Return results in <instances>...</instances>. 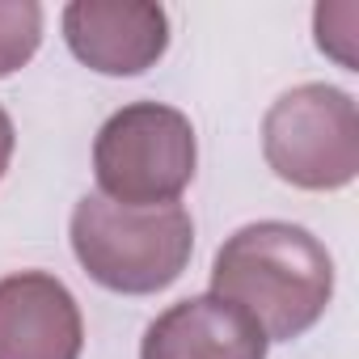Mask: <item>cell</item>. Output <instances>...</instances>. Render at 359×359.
<instances>
[{"label":"cell","instance_id":"6da1fadb","mask_svg":"<svg viewBox=\"0 0 359 359\" xmlns=\"http://www.w3.org/2000/svg\"><path fill=\"white\" fill-rule=\"evenodd\" d=\"M212 296L237 304L266 342H292L321 321L334 296V258L309 229L258 220L220 245Z\"/></svg>","mask_w":359,"mask_h":359},{"label":"cell","instance_id":"8992f818","mask_svg":"<svg viewBox=\"0 0 359 359\" xmlns=\"http://www.w3.org/2000/svg\"><path fill=\"white\" fill-rule=\"evenodd\" d=\"M76 296L47 271L0 279V359H81Z\"/></svg>","mask_w":359,"mask_h":359},{"label":"cell","instance_id":"ba28073f","mask_svg":"<svg viewBox=\"0 0 359 359\" xmlns=\"http://www.w3.org/2000/svg\"><path fill=\"white\" fill-rule=\"evenodd\" d=\"M43 43V5L34 0H0V76L34 60Z\"/></svg>","mask_w":359,"mask_h":359},{"label":"cell","instance_id":"5b68a950","mask_svg":"<svg viewBox=\"0 0 359 359\" xmlns=\"http://www.w3.org/2000/svg\"><path fill=\"white\" fill-rule=\"evenodd\" d=\"M64 39L81 64L102 76H135L169 47V18L148 0H72Z\"/></svg>","mask_w":359,"mask_h":359},{"label":"cell","instance_id":"7a4b0ae2","mask_svg":"<svg viewBox=\"0 0 359 359\" xmlns=\"http://www.w3.org/2000/svg\"><path fill=\"white\" fill-rule=\"evenodd\" d=\"M72 250L93 283L123 296H152L187 271L195 224L182 203L123 208L85 195L72 212Z\"/></svg>","mask_w":359,"mask_h":359},{"label":"cell","instance_id":"52a82bcc","mask_svg":"<svg viewBox=\"0 0 359 359\" xmlns=\"http://www.w3.org/2000/svg\"><path fill=\"white\" fill-rule=\"evenodd\" d=\"M140 359H266V334L220 296L169 304L140 342Z\"/></svg>","mask_w":359,"mask_h":359},{"label":"cell","instance_id":"30bf717a","mask_svg":"<svg viewBox=\"0 0 359 359\" xmlns=\"http://www.w3.org/2000/svg\"><path fill=\"white\" fill-rule=\"evenodd\" d=\"M13 118L5 114V106H0V177H5V169H9V161H13Z\"/></svg>","mask_w":359,"mask_h":359},{"label":"cell","instance_id":"277c9868","mask_svg":"<svg viewBox=\"0 0 359 359\" xmlns=\"http://www.w3.org/2000/svg\"><path fill=\"white\" fill-rule=\"evenodd\" d=\"M262 152L300 191H342L359 173V110L334 85H296L262 118Z\"/></svg>","mask_w":359,"mask_h":359},{"label":"cell","instance_id":"9c48e42d","mask_svg":"<svg viewBox=\"0 0 359 359\" xmlns=\"http://www.w3.org/2000/svg\"><path fill=\"white\" fill-rule=\"evenodd\" d=\"M355 26H359V5L342 0V5H321L317 9V47L334 55L342 68L355 72Z\"/></svg>","mask_w":359,"mask_h":359},{"label":"cell","instance_id":"3957f363","mask_svg":"<svg viewBox=\"0 0 359 359\" xmlns=\"http://www.w3.org/2000/svg\"><path fill=\"white\" fill-rule=\"evenodd\" d=\"M195 127L182 110L161 102H131L114 110L93 144L97 195L123 208L177 203L195 177Z\"/></svg>","mask_w":359,"mask_h":359}]
</instances>
